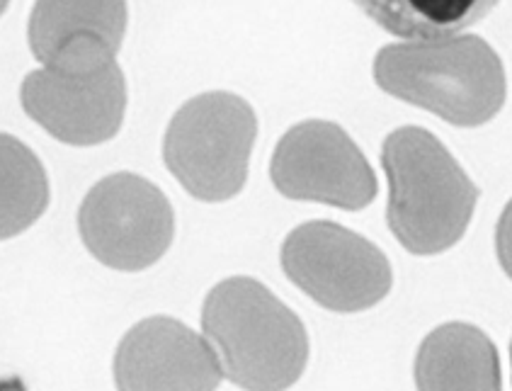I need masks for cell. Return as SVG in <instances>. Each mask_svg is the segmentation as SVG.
Wrapping results in <instances>:
<instances>
[{
	"label": "cell",
	"instance_id": "obj_5",
	"mask_svg": "<svg viewBox=\"0 0 512 391\" xmlns=\"http://www.w3.org/2000/svg\"><path fill=\"white\" fill-rule=\"evenodd\" d=\"M282 270L323 309L357 314L389 294L391 265L372 241L335 224L306 221L282 243Z\"/></svg>",
	"mask_w": 512,
	"mask_h": 391
},
{
	"label": "cell",
	"instance_id": "obj_3",
	"mask_svg": "<svg viewBox=\"0 0 512 391\" xmlns=\"http://www.w3.org/2000/svg\"><path fill=\"white\" fill-rule=\"evenodd\" d=\"M202 331L236 387L287 389L306 370L304 323L253 277H231L207 294Z\"/></svg>",
	"mask_w": 512,
	"mask_h": 391
},
{
	"label": "cell",
	"instance_id": "obj_12",
	"mask_svg": "<svg viewBox=\"0 0 512 391\" xmlns=\"http://www.w3.org/2000/svg\"><path fill=\"white\" fill-rule=\"evenodd\" d=\"M381 30L403 39L452 37L483 20L500 0H352Z\"/></svg>",
	"mask_w": 512,
	"mask_h": 391
},
{
	"label": "cell",
	"instance_id": "obj_7",
	"mask_svg": "<svg viewBox=\"0 0 512 391\" xmlns=\"http://www.w3.org/2000/svg\"><path fill=\"white\" fill-rule=\"evenodd\" d=\"M270 178L287 200L357 212L377 197V175L343 127L309 119L289 129L272 153Z\"/></svg>",
	"mask_w": 512,
	"mask_h": 391
},
{
	"label": "cell",
	"instance_id": "obj_9",
	"mask_svg": "<svg viewBox=\"0 0 512 391\" xmlns=\"http://www.w3.org/2000/svg\"><path fill=\"white\" fill-rule=\"evenodd\" d=\"M221 379L224 370L209 338L168 316L136 323L115 355L119 389H216Z\"/></svg>",
	"mask_w": 512,
	"mask_h": 391
},
{
	"label": "cell",
	"instance_id": "obj_13",
	"mask_svg": "<svg viewBox=\"0 0 512 391\" xmlns=\"http://www.w3.org/2000/svg\"><path fill=\"white\" fill-rule=\"evenodd\" d=\"M49 185L42 163L25 144L3 134V238L17 236L44 214Z\"/></svg>",
	"mask_w": 512,
	"mask_h": 391
},
{
	"label": "cell",
	"instance_id": "obj_8",
	"mask_svg": "<svg viewBox=\"0 0 512 391\" xmlns=\"http://www.w3.org/2000/svg\"><path fill=\"white\" fill-rule=\"evenodd\" d=\"M25 112L54 139L95 146L119 132L127 110V83L115 61L98 71L68 73L44 66L22 81Z\"/></svg>",
	"mask_w": 512,
	"mask_h": 391
},
{
	"label": "cell",
	"instance_id": "obj_1",
	"mask_svg": "<svg viewBox=\"0 0 512 391\" xmlns=\"http://www.w3.org/2000/svg\"><path fill=\"white\" fill-rule=\"evenodd\" d=\"M374 81L384 93L454 127L491 122L508 98L503 61L481 37L389 44L374 59Z\"/></svg>",
	"mask_w": 512,
	"mask_h": 391
},
{
	"label": "cell",
	"instance_id": "obj_2",
	"mask_svg": "<svg viewBox=\"0 0 512 391\" xmlns=\"http://www.w3.org/2000/svg\"><path fill=\"white\" fill-rule=\"evenodd\" d=\"M389 178L386 221L413 255L445 253L469 229L479 187L437 136L420 127L391 132L381 151Z\"/></svg>",
	"mask_w": 512,
	"mask_h": 391
},
{
	"label": "cell",
	"instance_id": "obj_10",
	"mask_svg": "<svg viewBox=\"0 0 512 391\" xmlns=\"http://www.w3.org/2000/svg\"><path fill=\"white\" fill-rule=\"evenodd\" d=\"M127 32V0H37L30 49L39 64L88 73L112 64Z\"/></svg>",
	"mask_w": 512,
	"mask_h": 391
},
{
	"label": "cell",
	"instance_id": "obj_4",
	"mask_svg": "<svg viewBox=\"0 0 512 391\" xmlns=\"http://www.w3.org/2000/svg\"><path fill=\"white\" fill-rule=\"evenodd\" d=\"M258 136V117L233 93H204L175 112L163 161L199 202H226L243 190Z\"/></svg>",
	"mask_w": 512,
	"mask_h": 391
},
{
	"label": "cell",
	"instance_id": "obj_15",
	"mask_svg": "<svg viewBox=\"0 0 512 391\" xmlns=\"http://www.w3.org/2000/svg\"><path fill=\"white\" fill-rule=\"evenodd\" d=\"M510 355H512V348H510Z\"/></svg>",
	"mask_w": 512,
	"mask_h": 391
},
{
	"label": "cell",
	"instance_id": "obj_6",
	"mask_svg": "<svg viewBox=\"0 0 512 391\" xmlns=\"http://www.w3.org/2000/svg\"><path fill=\"white\" fill-rule=\"evenodd\" d=\"M78 231L85 248L102 265L139 272L161 260L173 243V207L141 175H107L85 195Z\"/></svg>",
	"mask_w": 512,
	"mask_h": 391
},
{
	"label": "cell",
	"instance_id": "obj_11",
	"mask_svg": "<svg viewBox=\"0 0 512 391\" xmlns=\"http://www.w3.org/2000/svg\"><path fill=\"white\" fill-rule=\"evenodd\" d=\"M415 384L418 389H500L496 345L481 328L445 323L420 345Z\"/></svg>",
	"mask_w": 512,
	"mask_h": 391
},
{
	"label": "cell",
	"instance_id": "obj_14",
	"mask_svg": "<svg viewBox=\"0 0 512 391\" xmlns=\"http://www.w3.org/2000/svg\"><path fill=\"white\" fill-rule=\"evenodd\" d=\"M496 253L505 275L512 280V200L508 202V207L503 209V214H500L496 229Z\"/></svg>",
	"mask_w": 512,
	"mask_h": 391
}]
</instances>
